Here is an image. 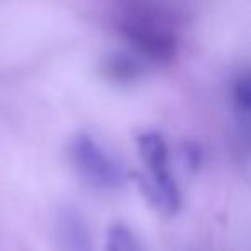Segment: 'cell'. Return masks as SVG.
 <instances>
[{
  "label": "cell",
  "mask_w": 251,
  "mask_h": 251,
  "mask_svg": "<svg viewBox=\"0 0 251 251\" xmlns=\"http://www.w3.org/2000/svg\"><path fill=\"white\" fill-rule=\"evenodd\" d=\"M138 150L148 169V177H141V191L157 208L176 213L181 206V193L176 184L169 160V147L158 131H143L136 138Z\"/></svg>",
  "instance_id": "6da1fadb"
},
{
  "label": "cell",
  "mask_w": 251,
  "mask_h": 251,
  "mask_svg": "<svg viewBox=\"0 0 251 251\" xmlns=\"http://www.w3.org/2000/svg\"><path fill=\"white\" fill-rule=\"evenodd\" d=\"M117 31L133 47L136 55L155 62H167L177 53L174 33L148 9H129L119 16Z\"/></svg>",
  "instance_id": "7a4b0ae2"
},
{
  "label": "cell",
  "mask_w": 251,
  "mask_h": 251,
  "mask_svg": "<svg viewBox=\"0 0 251 251\" xmlns=\"http://www.w3.org/2000/svg\"><path fill=\"white\" fill-rule=\"evenodd\" d=\"M69 157L84 182L100 191H117L126 184V171L91 134L77 133L71 140Z\"/></svg>",
  "instance_id": "3957f363"
},
{
  "label": "cell",
  "mask_w": 251,
  "mask_h": 251,
  "mask_svg": "<svg viewBox=\"0 0 251 251\" xmlns=\"http://www.w3.org/2000/svg\"><path fill=\"white\" fill-rule=\"evenodd\" d=\"M55 230L60 251H95L88 222L76 206L66 205L59 210Z\"/></svg>",
  "instance_id": "277c9868"
},
{
  "label": "cell",
  "mask_w": 251,
  "mask_h": 251,
  "mask_svg": "<svg viewBox=\"0 0 251 251\" xmlns=\"http://www.w3.org/2000/svg\"><path fill=\"white\" fill-rule=\"evenodd\" d=\"M141 69L143 67L140 66V60L126 55V53H112L103 67L107 76L117 83H129V81L138 79Z\"/></svg>",
  "instance_id": "5b68a950"
},
{
  "label": "cell",
  "mask_w": 251,
  "mask_h": 251,
  "mask_svg": "<svg viewBox=\"0 0 251 251\" xmlns=\"http://www.w3.org/2000/svg\"><path fill=\"white\" fill-rule=\"evenodd\" d=\"M107 251H145L138 236L126 224H112L105 237Z\"/></svg>",
  "instance_id": "8992f818"
},
{
  "label": "cell",
  "mask_w": 251,
  "mask_h": 251,
  "mask_svg": "<svg viewBox=\"0 0 251 251\" xmlns=\"http://www.w3.org/2000/svg\"><path fill=\"white\" fill-rule=\"evenodd\" d=\"M234 97L241 108L251 112V77L241 79L234 88Z\"/></svg>",
  "instance_id": "52a82bcc"
}]
</instances>
